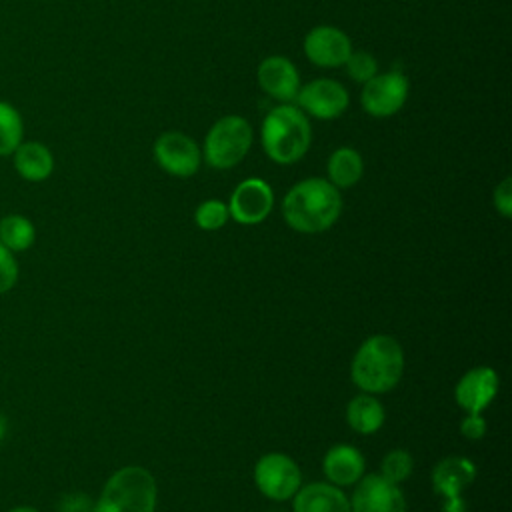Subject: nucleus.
Wrapping results in <instances>:
<instances>
[{
    "label": "nucleus",
    "instance_id": "obj_26",
    "mask_svg": "<svg viewBox=\"0 0 512 512\" xmlns=\"http://www.w3.org/2000/svg\"><path fill=\"white\" fill-rule=\"evenodd\" d=\"M18 262L14 252H10L2 242H0V294L10 292L16 282H18Z\"/></svg>",
    "mask_w": 512,
    "mask_h": 512
},
{
    "label": "nucleus",
    "instance_id": "obj_30",
    "mask_svg": "<svg viewBox=\"0 0 512 512\" xmlns=\"http://www.w3.org/2000/svg\"><path fill=\"white\" fill-rule=\"evenodd\" d=\"M6 512H40V510H38V508H34V506L22 504V506H14V508H8Z\"/></svg>",
    "mask_w": 512,
    "mask_h": 512
},
{
    "label": "nucleus",
    "instance_id": "obj_8",
    "mask_svg": "<svg viewBox=\"0 0 512 512\" xmlns=\"http://www.w3.org/2000/svg\"><path fill=\"white\" fill-rule=\"evenodd\" d=\"M476 466L464 456H446L432 468V488L444 500V512H464L462 492L474 482Z\"/></svg>",
    "mask_w": 512,
    "mask_h": 512
},
{
    "label": "nucleus",
    "instance_id": "obj_18",
    "mask_svg": "<svg viewBox=\"0 0 512 512\" xmlns=\"http://www.w3.org/2000/svg\"><path fill=\"white\" fill-rule=\"evenodd\" d=\"M12 166L26 182H44L52 176L56 160L52 150L40 140H22L12 152Z\"/></svg>",
    "mask_w": 512,
    "mask_h": 512
},
{
    "label": "nucleus",
    "instance_id": "obj_2",
    "mask_svg": "<svg viewBox=\"0 0 512 512\" xmlns=\"http://www.w3.org/2000/svg\"><path fill=\"white\" fill-rule=\"evenodd\" d=\"M404 374L402 344L390 334L368 336L350 364V380L360 392L384 394L396 388Z\"/></svg>",
    "mask_w": 512,
    "mask_h": 512
},
{
    "label": "nucleus",
    "instance_id": "obj_27",
    "mask_svg": "<svg viewBox=\"0 0 512 512\" xmlns=\"http://www.w3.org/2000/svg\"><path fill=\"white\" fill-rule=\"evenodd\" d=\"M494 208L500 212V216L510 218L512 216V178L506 176L496 188H494Z\"/></svg>",
    "mask_w": 512,
    "mask_h": 512
},
{
    "label": "nucleus",
    "instance_id": "obj_17",
    "mask_svg": "<svg viewBox=\"0 0 512 512\" xmlns=\"http://www.w3.org/2000/svg\"><path fill=\"white\" fill-rule=\"evenodd\" d=\"M292 498V512H350V498L330 482L304 484Z\"/></svg>",
    "mask_w": 512,
    "mask_h": 512
},
{
    "label": "nucleus",
    "instance_id": "obj_12",
    "mask_svg": "<svg viewBox=\"0 0 512 512\" xmlns=\"http://www.w3.org/2000/svg\"><path fill=\"white\" fill-rule=\"evenodd\" d=\"M274 206V192L270 184L262 178L242 180L228 200L230 218L238 224H260L264 222Z\"/></svg>",
    "mask_w": 512,
    "mask_h": 512
},
{
    "label": "nucleus",
    "instance_id": "obj_22",
    "mask_svg": "<svg viewBox=\"0 0 512 512\" xmlns=\"http://www.w3.org/2000/svg\"><path fill=\"white\" fill-rule=\"evenodd\" d=\"M24 140V118L20 110L8 102L0 100V158L12 156V152Z\"/></svg>",
    "mask_w": 512,
    "mask_h": 512
},
{
    "label": "nucleus",
    "instance_id": "obj_24",
    "mask_svg": "<svg viewBox=\"0 0 512 512\" xmlns=\"http://www.w3.org/2000/svg\"><path fill=\"white\" fill-rule=\"evenodd\" d=\"M230 218L228 212V204H224L218 198H210L198 204L196 212H194V222L198 228L206 230V232H214L220 230Z\"/></svg>",
    "mask_w": 512,
    "mask_h": 512
},
{
    "label": "nucleus",
    "instance_id": "obj_10",
    "mask_svg": "<svg viewBox=\"0 0 512 512\" xmlns=\"http://www.w3.org/2000/svg\"><path fill=\"white\" fill-rule=\"evenodd\" d=\"M350 512H406V498L400 484L386 480L380 472H370L356 482Z\"/></svg>",
    "mask_w": 512,
    "mask_h": 512
},
{
    "label": "nucleus",
    "instance_id": "obj_25",
    "mask_svg": "<svg viewBox=\"0 0 512 512\" xmlns=\"http://www.w3.org/2000/svg\"><path fill=\"white\" fill-rule=\"evenodd\" d=\"M344 66H346L348 76H350L352 80L360 82V84L368 82L372 76L378 74V62H376V58H374L372 54H368V52H354V50H352L350 56H348V60L344 62Z\"/></svg>",
    "mask_w": 512,
    "mask_h": 512
},
{
    "label": "nucleus",
    "instance_id": "obj_20",
    "mask_svg": "<svg viewBox=\"0 0 512 512\" xmlns=\"http://www.w3.org/2000/svg\"><path fill=\"white\" fill-rule=\"evenodd\" d=\"M326 172H328V182L332 186L340 188H350L354 186L362 174H364V160L360 156L358 150L350 148V146H340L336 148L326 164Z\"/></svg>",
    "mask_w": 512,
    "mask_h": 512
},
{
    "label": "nucleus",
    "instance_id": "obj_19",
    "mask_svg": "<svg viewBox=\"0 0 512 512\" xmlns=\"http://www.w3.org/2000/svg\"><path fill=\"white\" fill-rule=\"evenodd\" d=\"M386 410L376 394L360 392L346 404V422L358 434H374L382 428Z\"/></svg>",
    "mask_w": 512,
    "mask_h": 512
},
{
    "label": "nucleus",
    "instance_id": "obj_29",
    "mask_svg": "<svg viewBox=\"0 0 512 512\" xmlns=\"http://www.w3.org/2000/svg\"><path fill=\"white\" fill-rule=\"evenodd\" d=\"M6 434H8V420H6V416L0 412V442L4 440Z\"/></svg>",
    "mask_w": 512,
    "mask_h": 512
},
{
    "label": "nucleus",
    "instance_id": "obj_14",
    "mask_svg": "<svg viewBox=\"0 0 512 512\" xmlns=\"http://www.w3.org/2000/svg\"><path fill=\"white\" fill-rule=\"evenodd\" d=\"M498 372L490 366H474L454 386V400L466 414H482L498 394Z\"/></svg>",
    "mask_w": 512,
    "mask_h": 512
},
{
    "label": "nucleus",
    "instance_id": "obj_13",
    "mask_svg": "<svg viewBox=\"0 0 512 512\" xmlns=\"http://www.w3.org/2000/svg\"><path fill=\"white\" fill-rule=\"evenodd\" d=\"M352 52V40L336 26H314L304 38L306 58L320 68L344 66Z\"/></svg>",
    "mask_w": 512,
    "mask_h": 512
},
{
    "label": "nucleus",
    "instance_id": "obj_6",
    "mask_svg": "<svg viewBox=\"0 0 512 512\" xmlns=\"http://www.w3.org/2000/svg\"><path fill=\"white\" fill-rule=\"evenodd\" d=\"M256 488L270 500L292 498L302 486V472L296 460L284 452H266L254 466Z\"/></svg>",
    "mask_w": 512,
    "mask_h": 512
},
{
    "label": "nucleus",
    "instance_id": "obj_28",
    "mask_svg": "<svg viewBox=\"0 0 512 512\" xmlns=\"http://www.w3.org/2000/svg\"><path fill=\"white\" fill-rule=\"evenodd\" d=\"M460 434L472 442L482 440L486 434V420L482 414H466L460 420Z\"/></svg>",
    "mask_w": 512,
    "mask_h": 512
},
{
    "label": "nucleus",
    "instance_id": "obj_21",
    "mask_svg": "<svg viewBox=\"0 0 512 512\" xmlns=\"http://www.w3.org/2000/svg\"><path fill=\"white\" fill-rule=\"evenodd\" d=\"M0 242L10 252H26L36 242V226L24 214H8L0 218Z\"/></svg>",
    "mask_w": 512,
    "mask_h": 512
},
{
    "label": "nucleus",
    "instance_id": "obj_15",
    "mask_svg": "<svg viewBox=\"0 0 512 512\" xmlns=\"http://www.w3.org/2000/svg\"><path fill=\"white\" fill-rule=\"evenodd\" d=\"M256 78L260 88L274 100L290 104L300 90V74L286 56H268L258 64Z\"/></svg>",
    "mask_w": 512,
    "mask_h": 512
},
{
    "label": "nucleus",
    "instance_id": "obj_23",
    "mask_svg": "<svg viewBox=\"0 0 512 512\" xmlns=\"http://www.w3.org/2000/svg\"><path fill=\"white\" fill-rule=\"evenodd\" d=\"M412 470H414V458H412V454H410L408 450H404V448H394V450H390V452L382 458V462H380V474H382L386 480L394 482V484H400V482H404L406 478H410Z\"/></svg>",
    "mask_w": 512,
    "mask_h": 512
},
{
    "label": "nucleus",
    "instance_id": "obj_7",
    "mask_svg": "<svg viewBox=\"0 0 512 512\" xmlns=\"http://www.w3.org/2000/svg\"><path fill=\"white\" fill-rule=\"evenodd\" d=\"M410 92V82L404 72L390 70V72H378L368 82L362 84L360 92V104L366 114L374 118H388L400 112V108L406 104Z\"/></svg>",
    "mask_w": 512,
    "mask_h": 512
},
{
    "label": "nucleus",
    "instance_id": "obj_1",
    "mask_svg": "<svg viewBox=\"0 0 512 512\" xmlns=\"http://www.w3.org/2000/svg\"><path fill=\"white\" fill-rule=\"evenodd\" d=\"M342 196L326 178L310 176L296 182L282 198L284 222L302 234H320L336 224Z\"/></svg>",
    "mask_w": 512,
    "mask_h": 512
},
{
    "label": "nucleus",
    "instance_id": "obj_5",
    "mask_svg": "<svg viewBox=\"0 0 512 512\" xmlns=\"http://www.w3.org/2000/svg\"><path fill=\"white\" fill-rule=\"evenodd\" d=\"M254 140L252 126L238 114H228L216 120L206 132L202 158L216 170H228L240 164Z\"/></svg>",
    "mask_w": 512,
    "mask_h": 512
},
{
    "label": "nucleus",
    "instance_id": "obj_4",
    "mask_svg": "<svg viewBox=\"0 0 512 512\" xmlns=\"http://www.w3.org/2000/svg\"><path fill=\"white\" fill-rule=\"evenodd\" d=\"M156 478L148 468L122 466L104 482L92 512H154Z\"/></svg>",
    "mask_w": 512,
    "mask_h": 512
},
{
    "label": "nucleus",
    "instance_id": "obj_3",
    "mask_svg": "<svg viewBox=\"0 0 512 512\" xmlns=\"http://www.w3.org/2000/svg\"><path fill=\"white\" fill-rule=\"evenodd\" d=\"M260 142L272 162H298L308 152L312 142V128L308 116L292 104H280L272 108L262 120Z\"/></svg>",
    "mask_w": 512,
    "mask_h": 512
},
{
    "label": "nucleus",
    "instance_id": "obj_16",
    "mask_svg": "<svg viewBox=\"0 0 512 512\" xmlns=\"http://www.w3.org/2000/svg\"><path fill=\"white\" fill-rule=\"evenodd\" d=\"M322 472L334 486H354L366 474V460L352 444H334L322 458Z\"/></svg>",
    "mask_w": 512,
    "mask_h": 512
},
{
    "label": "nucleus",
    "instance_id": "obj_9",
    "mask_svg": "<svg viewBox=\"0 0 512 512\" xmlns=\"http://www.w3.org/2000/svg\"><path fill=\"white\" fill-rule=\"evenodd\" d=\"M156 164L170 176L188 178L198 172L202 162V150L194 142V138L170 130L156 138L152 148Z\"/></svg>",
    "mask_w": 512,
    "mask_h": 512
},
{
    "label": "nucleus",
    "instance_id": "obj_11",
    "mask_svg": "<svg viewBox=\"0 0 512 512\" xmlns=\"http://www.w3.org/2000/svg\"><path fill=\"white\" fill-rule=\"evenodd\" d=\"M298 108L318 120H334L342 116L350 104L348 90L332 78H314L300 86L296 98Z\"/></svg>",
    "mask_w": 512,
    "mask_h": 512
}]
</instances>
